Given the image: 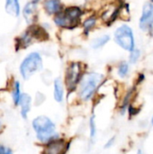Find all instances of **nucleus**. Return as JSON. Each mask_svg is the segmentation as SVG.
I'll return each mask as SVG.
<instances>
[{
    "instance_id": "2",
    "label": "nucleus",
    "mask_w": 153,
    "mask_h": 154,
    "mask_svg": "<svg viewBox=\"0 0 153 154\" xmlns=\"http://www.w3.org/2000/svg\"><path fill=\"white\" fill-rule=\"evenodd\" d=\"M105 80V75L97 71H86L75 91L81 102L90 101Z\"/></svg>"
},
{
    "instance_id": "18",
    "label": "nucleus",
    "mask_w": 153,
    "mask_h": 154,
    "mask_svg": "<svg viewBox=\"0 0 153 154\" xmlns=\"http://www.w3.org/2000/svg\"><path fill=\"white\" fill-rule=\"evenodd\" d=\"M129 70H130L129 63L126 61H122L117 67V75L122 79H124L129 74Z\"/></svg>"
},
{
    "instance_id": "3",
    "label": "nucleus",
    "mask_w": 153,
    "mask_h": 154,
    "mask_svg": "<svg viewBox=\"0 0 153 154\" xmlns=\"http://www.w3.org/2000/svg\"><path fill=\"white\" fill-rule=\"evenodd\" d=\"M32 127L35 133L36 139L42 144L60 137V134L56 131V125L46 116L35 117L32 121Z\"/></svg>"
},
{
    "instance_id": "25",
    "label": "nucleus",
    "mask_w": 153,
    "mask_h": 154,
    "mask_svg": "<svg viewBox=\"0 0 153 154\" xmlns=\"http://www.w3.org/2000/svg\"><path fill=\"white\" fill-rule=\"evenodd\" d=\"M32 1H33V2H36V3H38V4H41V2L43 1V0H32Z\"/></svg>"
},
{
    "instance_id": "1",
    "label": "nucleus",
    "mask_w": 153,
    "mask_h": 154,
    "mask_svg": "<svg viewBox=\"0 0 153 154\" xmlns=\"http://www.w3.org/2000/svg\"><path fill=\"white\" fill-rule=\"evenodd\" d=\"M85 14V8L79 5H65L61 12L51 18L52 23L59 30L72 31L80 26V23Z\"/></svg>"
},
{
    "instance_id": "5",
    "label": "nucleus",
    "mask_w": 153,
    "mask_h": 154,
    "mask_svg": "<svg viewBox=\"0 0 153 154\" xmlns=\"http://www.w3.org/2000/svg\"><path fill=\"white\" fill-rule=\"evenodd\" d=\"M43 69V57L38 51L28 52L21 60L18 68L20 77L23 80H29Z\"/></svg>"
},
{
    "instance_id": "11",
    "label": "nucleus",
    "mask_w": 153,
    "mask_h": 154,
    "mask_svg": "<svg viewBox=\"0 0 153 154\" xmlns=\"http://www.w3.org/2000/svg\"><path fill=\"white\" fill-rule=\"evenodd\" d=\"M99 16L96 14H85L83 17L81 23H80V29L81 33L83 36H88L93 31L96 30L99 23Z\"/></svg>"
},
{
    "instance_id": "8",
    "label": "nucleus",
    "mask_w": 153,
    "mask_h": 154,
    "mask_svg": "<svg viewBox=\"0 0 153 154\" xmlns=\"http://www.w3.org/2000/svg\"><path fill=\"white\" fill-rule=\"evenodd\" d=\"M40 9H41V5L32 0H28L22 7L21 16H23L25 23L28 26L37 23Z\"/></svg>"
},
{
    "instance_id": "15",
    "label": "nucleus",
    "mask_w": 153,
    "mask_h": 154,
    "mask_svg": "<svg viewBox=\"0 0 153 154\" xmlns=\"http://www.w3.org/2000/svg\"><path fill=\"white\" fill-rule=\"evenodd\" d=\"M32 98L28 93H23L18 106L20 107V116L23 120H27L28 115L32 109Z\"/></svg>"
},
{
    "instance_id": "16",
    "label": "nucleus",
    "mask_w": 153,
    "mask_h": 154,
    "mask_svg": "<svg viewBox=\"0 0 153 154\" xmlns=\"http://www.w3.org/2000/svg\"><path fill=\"white\" fill-rule=\"evenodd\" d=\"M22 85L18 79H14L11 84V97L14 106H18L22 97Z\"/></svg>"
},
{
    "instance_id": "27",
    "label": "nucleus",
    "mask_w": 153,
    "mask_h": 154,
    "mask_svg": "<svg viewBox=\"0 0 153 154\" xmlns=\"http://www.w3.org/2000/svg\"><path fill=\"white\" fill-rule=\"evenodd\" d=\"M151 123H152V125H153V117H152V120H151Z\"/></svg>"
},
{
    "instance_id": "26",
    "label": "nucleus",
    "mask_w": 153,
    "mask_h": 154,
    "mask_svg": "<svg viewBox=\"0 0 153 154\" xmlns=\"http://www.w3.org/2000/svg\"><path fill=\"white\" fill-rule=\"evenodd\" d=\"M138 154H142V152L141 150H139V151H138Z\"/></svg>"
},
{
    "instance_id": "17",
    "label": "nucleus",
    "mask_w": 153,
    "mask_h": 154,
    "mask_svg": "<svg viewBox=\"0 0 153 154\" xmlns=\"http://www.w3.org/2000/svg\"><path fill=\"white\" fill-rule=\"evenodd\" d=\"M110 40H111V36L107 33L98 35L96 37L92 38V40L90 41V47L96 51L100 50L104 48L110 42Z\"/></svg>"
},
{
    "instance_id": "9",
    "label": "nucleus",
    "mask_w": 153,
    "mask_h": 154,
    "mask_svg": "<svg viewBox=\"0 0 153 154\" xmlns=\"http://www.w3.org/2000/svg\"><path fill=\"white\" fill-rule=\"evenodd\" d=\"M139 27L142 31L153 36V4L147 3L142 8V16L139 21Z\"/></svg>"
},
{
    "instance_id": "12",
    "label": "nucleus",
    "mask_w": 153,
    "mask_h": 154,
    "mask_svg": "<svg viewBox=\"0 0 153 154\" xmlns=\"http://www.w3.org/2000/svg\"><path fill=\"white\" fill-rule=\"evenodd\" d=\"M64 6L65 5L63 0H43L41 4V9L47 16L50 17H52L61 12Z\"/></svg>"
},
{
    "instance_id": "22",
    "label": "nucleus",
    "mask_w": 153,
    "mask_h": 154,
    "mask_svg": "<svg viewBox=\"0 0 153 154\" xmlns=\"http://www.w3.org/2000/svg\"><path fill=\"white\" fill-rule=\"evenodd\" d=\"M115 141V136L112 137V138H110V139L106 142V143L105 144V149H109V148H111V147L114 145Z\"/></svg>"
},
{
    "instance_id": "28",
    "label": "nucleus",
    "mask_w": 153,
    "mask_h": 154,
    "mask_svg": "<svg viewBox=\"0 0 153 154\" xmlns=\"http://www.w3.org/2000/svg\"><path fill=\"white\" fill-rule=\"evenodd\" d=\"M151 2H152V3H153V0H151Z\"/></svg>"
},
{
    "instance_id": "4",
    "label": "nucleus",
    "mask_w": 153,
    "mask_h": 154,
    "mask_svg": "<svg viewBox=\"0 0 153 154\" xmlns=\"http://www.w3.org/2000/svg\"><path fill=\"white\" fill-rule=\"evenodd\" d=\"M87 71L86 64L81 60H70L67 63L64 75H63V82L65 85L66 91L68 94L74 93L77 89V87L84 75Z\"/></svg>"
},
{
    "instance_id": "7",
    "label": "nucleus",
    "mask_w": 153,
    "mask_h": 154,
    "mask_svg": "<svg viewBox=\"0 0 153 154\" xmlns=\"http://www.w3.org/2000/svg\"><path fill=\"white\" fill-rule=\"evenodd\" d=\"M115 42L123 50L132 51L135 48V39L133 29L127 24H121L114 32Z\"/></svg>"
},
{
    "instance_id": "20",
    "label": "nucleus",
    "mask_w": 153,
    "mask_h": 154,
    "mask_svg": "<svg viewBox=\"0 0 153 154\" xmlns=\"http://www.w3.org/2000/svg\"><path fill=\"white\" fill-rule=\"evenodd\" d=\"M141 57V51L138 49H133L132 51H130V57H129V61L132 64H135Z\"/></svg>"
},
{
    "instance_id": "13",
    "label": "nucleus",
    "mask_w": 153,
    "mask_h": 154,
    "mask_svg": "<svg viewBox=\"0 0 153 154\" xmlns=\"http://www.w3.org/2000/svg\"><path fill=\"white\" fill-rule=\"evenodd\" d=\"M52 85H53L54 100L59 104H62L65 100V91H66L63 79L60 77L55 78L52 82Z\"/></svg>"
},
{
    "instance_id": "10",
    "label": "nucleus",
    "mask_w": 153,
    "mask_h": 154,
    "mask_svg": "<svg viewBox=\"0 0 153 154\" xmlns=\"http://www.w3.org/2000/svg\"><path fill=\"white\" fill-rule=\"evenodd\" d=\"M43 145L41 154H66L69 148L68 142L61 137L52 140Z\"/></svg>"
},
{
    "instance_id": "6",
    "label": "nucleus",
    "mask_w": 153,
    "mask_h": 154,
    "mask_svg": "<svg viewBox=\"0 0 153 154\" xmlns=\"http://www.w3.org/2000/svg\"><path fill=\"white\" fill-rule=\"evenodd\" d=\"M47 36V31L44 27L37 23L30 25L15 38V48L17 51L27 49L34 44V42L45 40Z\"/></svg>"
},
{
    "instance_id": "24",
    "label": "nucleus",
    "mask_w": 153,
    "mask_h": 154,
    "mask_svg": "<svg viewBox=\"0 0 153 154\" xmlns=\"http://www.w3.org/2000/svg\"><path fill=\"white\" fill-rule=\"evenodd\" d=\"M3 127H4V124H3V120H2V118H1V116H0V133H1L2 130H3Z\"/></svg>"
},
{
    "instance_id": "19",
    "label": "nucleus",
    "mask_w": 153,
    "mask_h": 154,
    "mask_svg": "<svg viewBox=\"0 0 153 154\" xmlns=\"http://www.w3.org/2000/svg\"><path fill=\"white\" fill-rule=\"evenodd\" d=\"M88 125H89V137H90L91 142H94V140L96 139V132H97L95 116H92L89 118Z\"/></svg>"
},
{
    "instance_id": "14",
    "label": "nucleus",
    "mask_w": 153,
    "mask_h": 154,
    "mask_svg": "<svg viewBox=\"0 0 153 154\" xmlns=\"http://www.w3.org/2000/svg\"><path fill=\"white\" fill-rule=\"evenodd\" d=\"M4 8L5 13L13 18H20L22 14L21 0H5Z\"/></svg>"
},
{
    "instance_id": "23",
    "label": "nucleus",
    "mask_w": 153,
    "mask_h": 154,
    "mask_svg": "<svg viewBox=\"0 0 153 154\" xmlns=\"http://www.w3.org/2000/svg\"><path fill=\"white\" fill-rule=\"evenodd\" d=\"M41 97H42V98H41V102H37V103L35 104L36 106H40V105L45 100V96H44L43 94H41ZM37 99L40 100V93H36V99H35V100H37Z\"/></svg>"
},
{
    "instance_id": "21",
    "label": "nucleus",
    "mask_w": 153,
    "mask_h": 154,
    "mask_svg": "<svg viewBox=\"0 0 153 154\" xmlns=\"http://www.w3.org/2000/svg\"><path fill=\"white\" fill-rule=\"evenodd\" d=\"M0 154H14V152L11 148L4 144H0Z\"/></svg>"
}]
</instances>
